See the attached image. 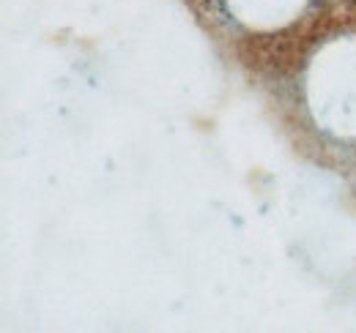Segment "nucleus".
Here are the masks:
<instances>
[]
</instances>
